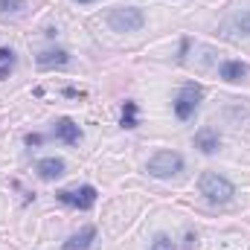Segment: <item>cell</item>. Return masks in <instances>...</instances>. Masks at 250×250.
<instances>
[{
	"mask_svg": "<svg viewBox=\"0 0 250 250\" xmlns=\"http://www.w3.org/2000/svg\"><path fill=\"white\" fill-rule=\"evenodd\" d=\"M76 3H93V0H76Z\"/></svg>",
	"mask_w": 250,
	"mask_h": 250,
	"instance_id": "19",
	"label": "cell"
},
{
	"mask_svg": "<svg viewBox=\"0 0 250 250\" xmlns=\"http://www.w3.org/2000/svg\"><path fill=\"white\" fill-rule=\"evenodd\" d=\"M184 169V157L178 151H157L148 160V175L151 178H172Z\"/></svg>",
	"mask_w": 250,
	"mask_h": 250,
	"instance_id": "3",
	"label": "cell"
},
{
	"mask_svg": "<svg viewBox=\"0 0 250 250\" xmlns=\"http://www.w3.org/2000/svg\"><path fill=\"white\" fill-rule=\"evenodd\" d=\"M198 189H201V195H204L209 204H227V201L236 195V187H233L227 178H221L218 172H204L201 181H198Z\"/></svg>",
	"mask_w": 250,
	"mask_h": 250,
	"instance_id": "1",
	"label": "cell"
},
{
	"mask_svg": "<svg viewBox=\"0 0 250 250\" xmlns=\"http://www.w3.org/2000/svg\"><path fill=\"white\" fill-rule=\"evenodd\" d=\"M148 250H175V242H172L169 236L160 233V236H154V242H151V248Z\"/></svg>",
	"mask_w": 250,
	"mask_h": 250,
	"instance_id": "16",
	"label": "cell"
},
{
	"mask_svg": "<svg viewBox=\"0 0 250 250\" xmlns=\"http://www.w3.org/2000/svg\"><path fill=\"white\" fill-rule=\"evenodd\" d=\"M120 125H123V128H137V125H140V120H137V102H125Z\"/></svg>",
	"mask_w": 250,
	"mask_h": 250,
	"instance_id": "14",
	"label": "cell"
},
{
	"mask_svg": "<svg viewBox=\"0 0 250 250\" xmlns=\"http://www.w3.org/2000/svg\"><path fill=\"white\" fill-rule=\"evenodd\" d=\"M224 32L230 35V38H250V9H242L236 18H230L227 23H224Z\"/></svg>",
	"mask_w": 250,
	"mask_h": 250,
	"instance_id": "8",
	"label": "cell"
},
{
	"mask_svg": "<svg viewBox=\"0 0 250 250\" xmlns=\"http://www.w3.org/2000/svg\"><path fill=\"white\" fill-rule=\"evenodd\" d=\"M201 99H204V90H201V84H187V87H181V93H178V99H175V117L178 120H189L192 114H195V108L201 105Z\"/></svg>",
	"mask_w": 250,
	"mask_h": 250,
	"instance_id": "5",
	"label": "cell"
},
{
	"mask_svg": "<svg viewBox=\"0 0 250 250\" xmlns=\"http://www.w3.org/2000/svg\"><path fill=\"white\" fill-rule=\"evenodd\" d=\"M105 21H108V26H111L114 32H137V29H143V23H146L143 12L134 9V6H117V9H111Z\"/></svg>",
	"mask_w": 250,
	"mask_h": 250,
	"instance_id": "2",
	"label": "cell"
},
{
	"mask_svg": "<svg viewBox=\"0 0 250 250\" xmlns=\"http://www.w3.org/2000/svg\"><path fill=\"white\" fill-rule=\"evenodd\" d=\"M15 53L9 50V47H0V79H6L9 73H12V67H15Z\"/></svg>",
	"mask_w": 250,
	"mask_h": 250,
	"instance_id": "13",
	"label": "cell"
},
{
	"mask_svg": "<svg viewBox=\"0 0 250 250\" xmlns=\"http://www.w3.org/2000/svg\"><path fill=\"white\" fill-rule=\"evenodd\" d=\"M218 76L224 82H230V84H239V82H245L250 76V67L245 62H224L218 67Z\"/></svg>",
	"mask_w": 250,
	"mask_h": 250,
	"instance_id": "7",
	"label": "cell"
},
{
	"mask_svg": "<svg viewBox=\"0 0 250 250\" xmlns=\"http://www.w3.org/2000/svg\"><path fill=\"white\" fill-rule=\"evenodd\" d=\"M195 242H198V239H195L192 233H187V250H192V245H195Z\"/></svg>",
	"mask_w": 250,
	"mask_h": 250,
	"instance_id": "18",
	"label": "cell"
},
{
	"mask_svg": "<svg viewBox=\"0 0 250 250\" xmlns=\"http://www.w3.org/2000/svg\"><path fill=\"white\" fill-rule=\"evenodd\" d=\"M41 143H44L41 134H26V146H41Z\"/></svg>",
	"mask_w": 250,
	"mask_h": 250,
	"instance_id": "17",
	"label": "cell"
},
{
	"mask_svg": "<svg viewBox=\"0 0 250 250\" xmlns=\"http://www.w3.org/2000/svg\"><path fill=\"white\" fill-rule=\"evenodd\" d=\"M56 140H62V143H67V146H76L79 140H82V131H79V125L73 123V120H59L56 123Z\"/></svg>",
	"mask_w": 250,
	"mask_h": 250,
	"instance_id": "10",
	"label": "cell"
},
{
	"mask_svg": "<svg viewBox=\"0 0 250 250\" xmlns=\"http://www.w3.org/2000/svg\"><path fill=\"white\" fill-rule=\"evenodd\" d=\"M56 198L62 201L64 207H73V209H90L96 204V189L90 184L84 187H76V189H59Z\"/></svg>",
	"mask_w": 250,
	"mask_h": 250,
	"instance_id": "4",
	"label": "cell"
},
{
	"mask_svg": "<svg viewBox=\"0 0 250 250\" xmlns=\"http://www.w3.org/2000/svg\"><path fill=\"white\" fill-rule=\"evenodd\" d=\"M35 62H38V67H64V64L70 62V53L67 50H47Z\"/></svg>",
	"mask_w": 250,
	"mask_h": 250,
	"instance_id": "12",
	"label": "cell"
},
{
	"mask_svg": "<svg viewBox=\"0 0 250 250\" xmlns=\"http://www.w3.org/2000/svg\"><path fill=\"white\" fill-rule=\"evenodd\" d=\"M64 169H67V163H64L62 157H44V160H38V166H35V172H38L41 181H56V178H62Z\"/></svg>",
	"mask_w": 250,
	"mask_h": 250,
	"instance_id": "6",
	"label": "cell"
},
{
	"mask_svg": "<svg viewBox=\"0 0 250 250\" xmlns=\"http://www.w3.org/2000/svg\"><path fill=\"white\" fill-rule=\"evenodd\" d=\"M93 239H96V227H82L79 233H73L64 242V250H90Z\"/></svg>",
	"mask_w": 250,
	"mask_h": 250,
	"instance_id": "9",
	"label": "cell"
},
{
	"mask_svg": "<svg viewBox=\"0 0 250 250\" xmlns=\"http://www.w3.org/2000/svg\"><path fill=\"white\" fill-rule=\"evenodd\" d=\"M218 143H221V137H218L215 128H201V131L195 134V148H201L204 154H212V151L218 148Z\"/></svg>",
	"mask_w": 250,
	"mask_h": 250,
	"instance_id": "11",
	"label": "cell"
},
{
	"mask_svg": "<svg viewBox=\"0 0 250 250\" xmlns=\"http://www.w3.org/2000/svg\"><path fill=\"white\" fill-rule=\"evenodd\" d=\"M23 6V0H0V15H18Z\"/></svg>",
	"mask_w": 250,
	"mask_h": 250,
	"instance_id": "15",
	"label": "cell"
}]
</instances>
